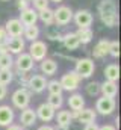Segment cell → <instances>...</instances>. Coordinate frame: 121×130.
<instances>
[{
	"label": "cell",
	"mask_w": 121,
	"mask_h": 130,
	"mask_svg": "<svg viewBox=\"0 0 121 130\" xmlns=\"http://www.w3.org/2000/svg\"><path fill=\"white\" fill-rule=\"evenodd\" d=\"M86 92H88L89 95H97V94L100 92V83H97V82H91V83H88Z\"/></svg>",
	"instance_id": "836d02e7"
},
{
	"label": "cell",
	"mask_w": 121,
	"mask_h": 130,
	"mask_svg": "<svg viewBox=\"0 0 121 130\" xmlns=\"http://www.w3.org/2000/svg\"><path fill=\"white\" fill-rule=\"evenodd\" d=\"M98 130H115V127H114V126L106 124V126H103V127H98Z\"/></svg>",
	"instance_id": "ab89813d"
},
{
	"label": "cell",
	"mask_w": 121,
	"mask_h": 130,
	"mask_svg": "<svg viewBox=\"0 0 121 130\" xmlns=\"http://www.w3.org/2000/svg\"><path fill=\"white\" fill-rule=\"evenodd\" d=\"M109 42L111 41H108V39H101V41H98L97 42V45L94 47V50H92V53H94V58H104L106 55H109Z\"/></svg>",
	"instance_id": "2e32d148"
},
{
	"label": "cell",
	"mask_w": 121,
	"mask_h": 130,
	"mask_svg": "<svg viewBox=\"0 0 121 130\" xmlns=\"http://www.w3.org/2000/svg\"><path fill=\"white\" fill-rule=\"evenodd\" d=\"M6 39H8V33L5 30V27H0V44L6 42Z\"/></svg>",
	"instance_id": "d590c367"
},
{
	"label": "cell",
	"mask_w": 121,
	"mask_h": 130,
	"mask_svg": "<svg viewBox=\"0 0 121 130\" xmlns=\"http://www.w3.org/2000/svg\"><path fill=\"white\" fill-rule=\"evenodd\" d=\"M56 120H58V124L60 127H67L71 123V113L68 110H60L58 113V117H56Z\"/></svg>",
	"instance_id": "4316f807"
},
{
	"label": "cell",
	"mask_w": 121,
	"mask_h": 130,
	"mask_svg": "<svg viewBox=\"0 0 121 130\" xmlns=\"http://www.w3.org/2000/svg\"><path fill=\"white\" fill-rule=\"evenodd\" d=\"M73 11L70 6H65V5H60L58 6L55 11H53V18H55V23L58 26H67L71 20H73Z\"/></svg>",
	"instance_id": "7a4b0ae2"
},
{
	"label": "cell",
	"mask_w": 121,
	"mask_h": 130,
	"mask_svg": "<svg viewBox=\"0 0 121 130\" xmlns=\"http://www.w3.org/2000/svg\"><path fill=\"white\" fill-rule=\"evenodd\" d=\"M38 18H39L44 24H47V26H50V24L55 23L53 11H52L50 8H47V9H44V11H39V12H38Z\"/></svg>",
	"instance_id": "484cf974"
},
{
	"label": "cell",
	"mask_w": 121,
	"mask_h": 130,
	"mask_svg": "<svg viewBox=\"0 0 121 130\" xmlns=\"http://www.w3.org/2000/svg\"><path fill=\"white\" fill-rule=\"evenodd\" d=\"M27 2H29V0H27Z\"/></svg>",
	"instance_id": "f6af8a7d"
},
{
	"label": "cell",
	"mask_w": 121,
	"mask_h": 130,
	"mask_svg": "<svg viewBox=\"0 0 121 130\" xmlns=\"http://www.w3.org/2000/svg\"><path fill=\"white\" fill-rule=\"evenodd\" d=\"M95 109L101 115H111L115 110V100L111 97H100L95 103Z\"/></svg>",
	"instance_id": "52a82bcc"
},
{
	"label": "cell",
	"mask_w": 121,
	"mask_h": 130,
	"mask_svg": "<svg viewBox=\"0 0 121 130\" xmlns=\"http://www.w3.org/2000/svg\"><path fill=\"white\" fill-rule=\"evenodd\" d=\"M17 8H18L20 11H24V9L29 8V2H27V0H18V2H17Z\"/></svg>",
	"instance_id": "e575fe53"
},
{
	"label": "cell",
	"mask_w": 121,
	"mask_h": 130,
	"mask_svg": "<svg viewBox=\"0 0 121 130\" xmlns=\"http://www.w3.org/2000/svg\"><path fill=\"white\" fill-rule=\"evenodd\" d=\"M94 70H95V65H94V61L89 59V58H83V59H79L77 62H76V73H77V76L80 77V79H88L92 76V73H94Z\"/></svg>",
	"instance_id": "3957f363"
},
{
	"label": "cell",
	"mask_w": 121,
	"mask_h": 130,
	"mask_svg": "<svg viewBox=\"0 0 121 130\" xmlns=\"http://www.w3.org/2000/svg\"><path fill=\"white\" fill-rule=\"evenodd\" d=\"M15 65L20 71L26 73V71H30L33 68V59L30 58L29 53H20L17 61H15Z\"/></svg>",
	"instance_id": "8fae6325"
},
{
	"label": "cell",
	"mask_w": 121,
	"mask_h": 130,
	"mask_svg": "<svg viewBox=\"0 0 121 130\" xmlns=\"http://www.w3.org/2000/svg\"><path fill=\"white\" fill-rule=\"evenodd\" d=\"M30 101V94L26 91V89H17L14 94H12V103L15 104V107L18 109H26L27 104Z\"/></svg>",
	"instance_id": "ba28073f"
},
{
	"label": "cell",
	"mask_w": 121,
	"mask_h": 130,
	"mask_svg": "<svg viewBox=\"0 0 121 130\" xmlns=\"http://www.w3.org/2000/svg\"><path fill=\"white\" fill-rule=\"evenodd\" d=\"M6 97V86L5 85H0V100Z\"/></svg>",
	"instance_id": "74e56055"
},
{
	"label": "cell",
	"mask_w": 121,
	"mask_h": 130,
	"mask_svg": "<svg viewBox=\"0 0 121 130\" xmlns=\"http://www.w3.org/2000/svg\"><path fill=\"white\" fill-rule=\"evenodd\" d=\"M47 89H49V92L50 94H56V95H62V86H60V83L58 80H52V82H49L47 83Z\"/></svg>",
	"instance_id": "f1b7e54d"
},
{
	"label": "cell",
	"mask_w": 121,
	"mask_h": 130,
	"mask_svg": "<svg viewBox=\"0 0 121 130\" xmlns=\"http://www.w3.org/2000/svg\"><path fill=\"white\" fill-rule=\"evenodd\" d=\"M2 2H8V0H2Z\"/></svg>",
	"instance_id": "ee69618b"
},
{
	"label": "cell",
	"mask_w": 121,
	"mask_h": 130,
	"mask_svg": "<svg viewBox=\"0 0 121 130\" xmlns=\"http://www.w3.org/2000/svg\"><path fill=\"white\" fill-rule=\"evenodd\" d=\"M50 2H55V3H60L62 0H50Z\"/></svg>",
	"instance_id": "7bdbcfd3"
},
{
	"label": "cell",
	"mask_w": 121,
	"mask_h": 130,
	"mask_svg": "<svg viewBox=\"0 0 121 130\" xmlns=\"http://www.w3.org/2000/svg\"><path fill=\"white\" fill-rule=\"evenodd\" d=\"M98 14H100L101 21L108 27H115L118 24L117 3L114 0H101L98 3Z\"/></svg>",
	"instance_id": "6da1fadb"
},
{
	"label": "cell",
	"mask_w": 121,
	"mask_h": 130,
	"mask_svg": "<svg viewBox=\"0 0 121 130\" xmlns=\"http://www.w3.org/2000/svg\"><path fill=\"white\" fill-rule=\"evenodd\" d=\"M18 20L21 21V24H23V26H33V24H36L38 12H36L33 8H27V9L21 11V14H20V18H18Z\"/></svg>",
	"instance_id": "30bf717a"
},
{
	"label": "cell",
	"mask_w": 121,
	"mask_h": 130,
	"mask_svg": "<svg viewBox=\"0 0 121 130\" xmlns=\"http://www.w3.org/2000/svg\"><path fill=\"white\" fill-rule=\"evenodd\" d=\"M12 64H14V59L9 53L0 55V70H11Z\"/></svg>",
	"instance_id": "83f0119b"
},
{
	"label": "cell",
	"mask_w": 121,
	"mask_h": 130,
	"mask_svg": "<svg viewBox=\"0 0 121 130\" xmlns=\"http://www.w3.org/2000/svg\"><path fill=\"white\" fill-rule=\"evenodd\" d=\"M104 77L109 82H117L120 77V68L117 64H111L104 68Z\"/></svg>",
	"instance_id": "d6986e66"
},
{
	"label": "cell",
	"mask_w": 121,
	"mask_h": 130,
	"mask_svg": "<svg viewBox=\"0 0 121 130\" xmlns=\"http://www.w3.org/2000/svg\"><path fill=\"white\" fill-rule=\"evenodd\" d=\"M77 120L83 124H89V123H94L95 120V112L92 109H80L77 112Z\"/></svg>",
	"instance_id": "ac0fdd59"
},
{
	"label": "cell",
	"mask_w": 121,
	"mask_h": 130,
	"mask_svg": "<svg viewBox=\"0 0 121 130\" xmlns=\"http://www.w3.org/2000/svg\"><path fill=\"white\" fill-rule=\"evenodd\" d=\"M76 35H77L80 44H88V42L92 41V38H94V33H92V30H91L89 27H86V29H79V30L76 32Z\"/></svg>",
	"instance_id": "cb8c5ba5"
},
{
	"label": "cell",
	"mask_w": 121,
	"mask_h": 130,
	"mask_svg": "<svg viewBox=\"0 0 121 130\" xmlns=\"http://www.w3.org/2000/svg\"><path fill=\"white\" fill-rule=\"evenodd\" d=\"M6 47H8V52L15 53V55H20L24 50V39L20 38V36L9 38V39H6Z\"/></svg>",
	"instance_id": "7c38bea8"
},
{
	"label": "cell",
	"mask_w": 121,
	"mask_h": 130,
	"mask_svg": "<svg viewBox=\"0 0 121 130\" xmlns=\"http://www.w3.org/2000/svg\"><path fill=\"white\" fill-rule=\"evenodd\" d=\"M14 120V110L9 106H0V126H11Z\"/></svg>",
	"instance_id": "e0dca14e"
},
{
	"label": "cell",
	"mask_w": 121,
	"mask_h": 130,
	"mask_svg": "<svg viewBox=\"0 0 121 130\" xmlns=\"http://www.w3.org/2000/svg\"><path fill=\"white\" fill-rule=\"evenodd\" d=\"M12 80V73L11 70H0V85H8Z\"/></svg>",
	"instance_id": "4dcf8cb0"
},
{
	"label": "cell",
	"mask_w": 121,
	"mask_h": 130,
	"mask_svg": "<svg viewBox=\"0 0 121 130\" xmlns=\"http://www.w3.org/2000/svg\"><path fill=\"white\" fill-rule=\"evenodd\" d=\"M29 50H30L29 55L33 61H42V59H46V55H47V45H46V42L38 41V39L32 41Z\"/></svg>",
	"instance_id": "8992f818"
},
{
	"label": "cell",
	"mask_w": 121,
	"mask_h": 130,
	"mask_svg": "<svg viewBox=\"0 0 121 130\" xmlns=\"http://www.w3.org/2000/svg\"><path fill=\"white\" fill-rule=\"evenodd\" d=\"M62 41H64V44H65V47L68 50H76L80 45L79 38H77L76 33H67L65 36H62Z\"/></svg>",
	"instance_id": "7402d4cb"
},
{
	"label": "cell",
	"mask_w": 121,
	"mask_h": 130,
	"mask_svg": "<svg viewBox=\"0 0 121 130\" xmlns=\"http://www.w3.org/2000/svg\"><path fill=\"white\" fill-rule=\"evenodd\" d=\"M3 53H9L8 52V47H6V42H2L0 44V55H3Z\"/></svg>",
	"instance_id": "f35d334b"
},
{
	"label": "cell",
	"mask_w": 121,
	"mask_h": 130,
	"mask_svg": "<svg viewBox=\"0 0 121 130\" xmlns=\"http://www.w3.org/2000/svg\"><path fill=\"white\" fill-rule=\"evenodd\" d=\"M68 104H70V107H71L73 110L79 112L80 109H83L85 100H83V97H82L80 94H74V95H71V97L68 98Z\"/></svg>",
	"instance_id": "603a6c76"
},
{
	"label": "cell",
	"mask_w": 121,
	"mask_h": 130,
	"mask_svg": "<svg viewBox=\"0 0 121 130\" xmlns=\"http://www.w3.org/2000/svg\"><path fill=\"white\" fill-rule=\"evenodd\" d=\"M58 70V64L53 59H42L41 61V71L46 76H53Z\"/></svg>",
	"instance_id": "ffe728a7"
},
{
	"label": "cell",
	"mask_w": 121,
	"mask_h": 130,
	"mask_svg": "<svg viewBox=\"0 0 121 130\" xmlns=\"http://www.w3.org/2000/svg\"><path fill=\"white\" fill-rule=\"evenodd\" d=\"M73 20H74V23H76V26L79 29H86V27H89L91 24H92L94 18H92V14H91L89 11L80 9L76 14H73Z\"/></svg>",
	"instance_id": "5b68a950"
},
{
	"label": "cell",
	"mask_w": 121,
	"mask_h": 130,
	"mask_svg": "<svg viewBox=\"0 0 121 130\" xmlns=\"http://www.w3.org/2000/svg\"><path fill=\"white\" fill-rule=\"evenodd\" d=\"M23 35H24V38L29 39V41H36L38 36H39V29H38L36 24H33V26H24Z\"/></svg>",
	"instance_id": "d4e9b609"
},
{
	"label": "cell",
	"mask_w": 121,
	"mask_h": 130,
	"mask_svg": "<svg viewBox=\"0 0 121 130\" xmlns=\"http://www.w3.org/2000/svg\"><path fill=\"white\" fill-rule=\"evenodd\" d=\"M36 115L39 117V120H42V121H52L53 120V117H55V109L52 107V106H49L47 103H42L38 109H36Z\"/></svg>",
	"instance_id": "5bb4252c"
},
{
	"label": "cell",
	"mask_w": 121,
	"mask_h": 130,
	"mask_svg": "<svg viewBox=\"0 0 121 130\" xmlns=\"http://www.w3.org/2000/svg\"><path fill=\"white\" fill-rule=\"evenodd\" d=\"M29 88L33 91V92H42L46 88H47V80L44 76H32L29 79Z\"/></svg>",
	"instance_id": "4fadbf2b"
},
{
	"label": "cell",
	"mask_w": 121,
	"mask_h": 130,
	"mask_svg": "<svg viewBox=\"0 0 121 130\" xmlns=\"http://www.w3.org/2000/svg\"><path fill=\"white\" fill-rule=\"evenodd\" d=\"M62 103H64V100H62V95H56V94H50V97H49V106H52L53 109H59L60 106H62Z\"/></svg>",
	"instance_id": "f546056e"
},
{
	"label": "cell",
	"mask_w": 121,
	"mask_h": 130,
	"mask_svg": "<svg viewBox=\"0 0 121 130\" xmlns=\"http://www.w3.org/2000/svg\"><path fill=\"white\" fill-rule=\"evenodd\" d=\"M38 130H55L53 127H50V126H42V127H39Z\"/></svg>",
	"instance_id": "b9f144b4"
},
{
	"label": "cell",
	"mask_w": 121,
	"mask_h": 130,
	"mask_svg": "<svg viewBox=\"0 0 121 130\" xmlns=\"http://www.w3.org/2000/svg\"><path fill=\"white\" fill-rule=\"evenodd\" d=\"M33 2V8H35V11H44V9H47L49 8V0H32Z\"/></svg>",
	"instance_id": "d6a6232c"
},
{
	"label": "cell",
	"mask_w": 121,
	"mask_h": 130,
	"mask_svg": "<svg viewBox=\"0 0 121 130\" xmlns=\"http://www.w3.org/2000/svg\"><path fill=\"white\" fill-rule=\"evenodd\" d=\"M5 30H6V33H8V36L15 38V36H21V35H23L24 26L21 24V21H20L18 18H11V20L6 21Z\"/></svg>",
	"instance_id": "9c48e42d"
},
{
	"label": "cell",
	"mask_w": 121,
	"mask_h": 130,
	"mask_svg": "<svg viewBox=\"0 0 121 130\" xmlns=\"http://www.w3.org/2000/svg\"><path fill=\"white\" fill-rule=\"evenodd\" d=\"M85 130H98V126L95 123H89V124L85 126Z\"/></svg>",
	"instance_id": "8d00e7d4"
},
{
	"label": "cell",
	"mask_w": 121,
	"mask_h": 130,
	"mask_svg": "<svg viewBox=\"0 0 121 130\" xmlns=\"http://www.w3.org/2000/svg\"><path fill=\"white\" fill-rule=\"evenodd\" d=\"M59 83H60V86H62V89L74 91V89H77V86H79V83H80V77L77 76L76 71H68V73H65V74L62 76V79L59 80Z\"/></svg>",
	"instance_id": "277c9868"
},
{
	"label": "cell",
	"mask_w": 121,
	"mask_h": 130,
	"mask_svg": "<svg viewBox=\"0 0 121 130\" xmlns=\"http://www.w3.org/2000/svg\"><path fill=\"white\" fill-rule=\"evenodd\" d=\"M100 92L103 94V97L115 98L117 92H118V86H117L115 82H109V80H106L103 85H100Z\"/></svg>",
	"instance_id": "9a60e30c"
},
{
	"label": "cell",
	"mask_w": 121,
	"mask_h": 130,
	"mask_svg": "<svg viewBox=\"0 0 121 130\" xmlns=\"http://www.w3.org/2000/svg\"><path fill=\"white\" fill-rule=\"evenodd\" d=\"M109 55H112L114 58L120 56V42L118 41H111L109 42Z\"/></svg>",
	"instance_id": "1f68e13d"
},
{
	"label": "cell",
	"mask_w": 121,
	"mask_h": 130,
	"mask_svg": "<svg viewBox=\"0 0 121 130\" xmlns=\"http://www.w3.org/2000/svg\"><path fill=\"white\" fill-rule=\"evenodd\" d=\"M35 120H36V113H35V110H32L29 107H26L21 112V115H20V121H21L23 126H32V124H35Z\"/></svg>",
	"instance_id": "44dd1931"
},
{
	"label": "cell",
	"mask_w": 121,
	"mask_h": 130,
	"mask_svg": "<svg viewBox=\"0 0 121 130\" xmlns=\"http://www.w3.org/2000/svg\"><path fill=\"white\" fill-rule=\"evenodd\" d=\"M8 130H21V127H20V126H12V124H11V126H8Z\"/></svg>",
	"instance_id": "60d3db41"
}]
</instances>
